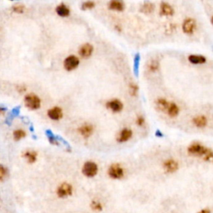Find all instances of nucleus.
I'll list each match as a JSON object with an SVG mask.
<instances>
[{"mask_svg":"<svg viewBox=\"0 0 213 213\" xmlns=\"http://www.w3.org/2000/svg\"><path fill=\"white\" fill-rule=\"evenodd\" d=\"M79 65V59L74 55H71L64 60V68L66 70L72 71Z\"/></svg>","mask_w":213,"mask_h":213,"instance_id":"6e6552de","label":"nucleus"},{"mask_svg":"<svg viewBox=\"0 0 213 213\" xmlns=\"http://www.w3.org/2000/svg\"><path fill=\"white\" fill-rule=\"evenodd\" d=\"M91 208H92L93 211H101L103 210V206H102V204H101L99 202H97V201H92V203H91Z\"/></svg>","mask_w":213,"mask_h":213,"instance_id":"a878e982","label":"nucleus"},{"mask_svg":"<svg viewBox=\"0 0 213 213\" xmlns=\"http://www.w3.org/2000/svg\"><path fill=\"white\" fill-rule=\"evenodd\" d=\"M192 122L196 127H199V128H203V127L207 126L208 121L207 117L204 116V115H198L192 119Z\"/></svg>","mask_w":213,"mask_h":213,"instance_id":"ddd939ff","label":"nucleus"},{"mask_svg":"<svg viewBox=\"0 0 213 213\" xmlns=\"http://www.w3.org/2000/svg\"><path fill=\"white\" fill-rule=\"evenodd\" d=\"M8 175V170L6 169L5 167L0 165V181H3Z\"/></svg>","mask_w":213,"mask_h":213,"instance_id":"bb28decb","label":"nucleus"},{"mask_svg":"<svg viewBox=\"0 0 213 213\" xmlns=\"http://www.w3.org/2000/svg\"><path fill=\"white\" fill-rule=\"evenodd\" d=\"M197 28V23L193 19H186L183 22L182 30L186 34H192L195 32Z\"/></svg>","mask_w":213,"mask_h":213,"instance_id":"0eeeda50","label":"nucleus"},{"mask_svg":"<svg viewBox=\"0 0 213 213\" xmlns=\"http://www.w3.org/2000/svg\"><path fill=\"white\" fill-rule=\"evenodd\" d=\"M14 11H15L16 13H19V14H22L23 11H24V7L23 5H18L14 6Z\"/></svg>","mask_w":213,"mask_h":213,"instance_id":"7c9ffc66","label":"nucleus"},{"mask_svg":"<svg viewBox=\"0 0 213 213\" xmlns=\"http://www.w3.org/2000/svg\"><path fill=\"white\" fill-rule=\"evenodd\" d=\"M124 169L118 163H114L111 165L108 170V174L111 178L113 179H121L124 177Z\"/></svg>","mask_w":213,"mask_h":213,"instance_id":"f03ea898","label":"nucleus"},{"mask_svg":"<svg viewBox=\"0 0 213 213\" xmlns=\"http://www.w3.org/2000/svg\"><path fill=\"white\" fill-rule=\"evenodd\" d=\"M56 12H57V14L61 17H68V15L70 14V10H69V8L65 5V4H63V3L58 6L57 8H56Z\"/></svg>","mask_w":213,"mask_h":213,"instance_id":"aec40b11","label":"nucleus"},{"mask_svg":"<svg viewBox=\"0 0 213 213\" xmlns=\"http://www.w3.org/2000/svg\"><path fill=\"white\" fill-rule=\"evenodd\" d=\"M198 213H211V211L208 208H206V209H202V211H200Z\"/></svg>","mask_w":213,"mask_h":213,"instance_id":"473e14b6","label":"nucleus"},{"mask_svg":"<svg viewBox=\"0 0 213 213\" xmlns=\"http://www.w3.org/2000/svg\"><path fill=\"white\" fill-rule=\"evenodd\" d=\"M95 3L92 2V1H87V2H84L83 4H82V8L83 9H91V8H94Z\"/></svg>","mask_w":213,"mask_h":213,"instance_id":"cd10ccee","label":"nucleus"},{"mask_svg":"<svg viewBox=\"0 0 213 213\" xmlns=\"http://www.w3.org/2000/svg\"><path fill=\"white\" fill-rule=\"evenodd\" d=\"M108 8L114 11H123L125 8V4L121 1L113 0L108 3Z\"/></svg>","mask_w":213,"mask_h":213,"instance_id":"f3484780","label":"nucleus"},{"mask_svg":"<svg viewBox=\"0 0 213 213\" xmlns=\"http://www.w3.org/2000/svg\"><path fill=\"white\" fill-rule=\"evenodd\" d=\"M179 111H180L179 110V107L175 103H170L169 107L167 108V113L171 117H175L179 113Z\"/></svg>","mask_w":213,"mask_h":213,"instance_id":"a211bd4d","label":"nucleus"},{"mask_svg":"<svg viewBox=\"0 0 213 213\" xmlns=\"http://www.w3.org/2000/svg\"><path fill=\"white\" fill-rule=\"evenodd\" d=\"M138 90V87L136 84H131V85H130V92H131V94H132V96H135V95L137 94Z\"/></svg>","mask_w":213,"mask_h":213,"instance_id":"c756f323","label":"nucleus"},{"mask_svg":"<svg viewBox=\"0 0 213 213\" xmlns=\"http://www.w3.org/2000/svg\"><path fill=\"white\" fill-rule=\"evenodd\" d=\"M93 126L91 124H84L78 128V132L83 138H88L93 132Z\"/></svg>","mask_w":213,"mask_h":213,"instance_id":"9b49d317","label":"nucleus"},{"mask_svg":"<svg viewBox=\"0 0 213 213\" xmlns=\"http://www.w3.org/2000/svg\"><path fill=\"white\" fill-rule=\"evenodd\" d=\"M48 115L53 120H59L62 118V111L60 108L55 107V108H51L48 113Z\"/></svg>","mask_w":213,"mask_h":213,"instance_id":"2eb2a0df","label":"nucleus"},{"mask_svg":"<svg viewBox=\"0 0 213 213\" xmlns=\"http://www.w3.org/2000/svg\"><path fill=\"white\" fill-rule=\"evenodd\" d=\"M93 52V47L90 43H85L79 49V54L83 58H89Z\"/></svg>","mask_w":213,"mask_h":213,"instance_id":"f8f14e48","label":"nucleus"},{"mask_svg":"<svg viewBox=\"0 0 213 213\" xmlns=\"http://www.w3.org/2000/svg\"><path fill=\"white\" fill-rule=\"evenodd\" d=\"M154 10V4L151 3H145L141 7V11L145 14H150Z\"/></svg>","mask_w":213,"mask_h":213,"instance_id":"4be33fe9","label":"nucleus"},{"mask_svg":"<svg viewBox=\"0 0 213 213\" xmlns=\"http://www.w3.org/2000/svg\"><path fill=\"white\" fill-rule=\"evenodd\" d=\"M97 172H98V167L95 162L88 161L84 163L83 167V173L84 176H86L87 177H93L97 175Z\"/></svg>","mask_w":213,"mask_h":213,"instance_id":"20e7f679","label":"nucleus"},{"mask_svg":"<svg viewBox=\"0 0 213 213\" xmlns=\"http://www.w3.org/2000/svg\"><path fill=\"white\" fill-rule=\"evenodd\" d=\"M19 111H20V108H19V107H16V108H14V109L12 110V112H11V115H10V117H9L8 120H9V121H11L10 119H12L13 117H14L18 116V115L19 114Z\"/></svg>","mask_w":213,"mask_h":213,"instance_id":"c85d7f7f","label":"nucleus"},{"mask_svg":"<svg viewBox=\"0 0 213 213\" xmlns=\"http://www.w3.org/2000/svg\"><path fill=\"white\" fill-rule=\"evenodd\" d=\"M5 110H6V109L4 108H2V107H0V113H4V112H5Z\"/></svg>","mask_w":213,"mask_h":213,"instance_id":"72a5a7b5","label":"nucleus"},{"mask_svg":"<svg viewBox=\"0 0 213 213\" xmlns=\"http://www.w3.org/2000/svg\"><path fill=\"white\" fill-rule=\"evenodd\" d=\"M189 155L202 157L206 162H213V151L200 143H193L187 148Z\"/></svg>","mask_w":213,"mask_h":213,"instance_id":"f257e3e1","label":"nucleus"},{"mask_svg":"<svg viewBox=\"0 0 213 213\" xmlns=\"http://www.w3.org/2000/svg\"><path fill=\"white\" fill-rule=\"evenodd\" d=\"M24 157L30 163H33L37 159V153L35 151H26L24 153Z\"/></svg>","mask_w":213,"mask_h":213,"instance_id":"5701e85b","label":"nucleus"},{"mask_svg":"<svg viewBox=\"0 0 213 213\" xmlns=\"http://www.w3.org/2000/svg\"><path fill=\"white\" fill-rule=\"evenodd\" d=\"M189 62H192V64H203L207 62V58L202 55H196L192 54L188 57Z\"/></svg>","mask_w":213,"mask_h":213,"instance_id":"dca6fc26","label":"nucleus"},{"mask_svg":"<svg viewBox=\"0 0 213 213\" xmlns=\"http://www.w3.org/2000/svg\"><path fill=\"white\" fill-rule=\"evenodd\" d=\"M159 62L157 60L152 59L151 60V62H149L147 68H148V70L150 72H151V73H155V72H156V71L159 69Z\"/></svg>","mask_w":213,"mask_h":213,"instance_id":"412c9836","label":"nucleus"},{"mask_svg":"<svg viewBox=\"0 0 213 213\" xmlns=\"http://www.w3.org/2000/svg\"><path fill=\"white\" fill-rule=\"evenodd\" d=\"M211 23H212V24H213V17H212V18H211Z\"/></svg>","mask_w":213,"mask_h":213,"instance_id":"f704fd0d","label":"nucleus"},{"mask_svg":"<svg viewBox=\"0 0 213 213\" xmlns=\"http://www.w3.org/2000/svg\"><path fill=\"white\" fill-rule=\"evenodd\" d=\"M136 122H137V124H138V126H143V125L144 124V122H145V119H144L143 117H138V118H137Z\"/></svg>","mask_w":213,"mask_h":213,"instance_id":"2f4dec72","label":"nucleus"},{"mask_svg":"<svg viewBox=\"0 0 213 213\" xmlns=\"http://www.w3.org/2000/svg\"><path fill=\"white\" fill-rule=\"evenodd\" d=\"M106 107L113 113H120L123 109V104L119 99H112L106 103Z\"/></svg>","mask_w":213,"mask_h":213,"instance_id":"423d86ee","label":"nucleus"},{"mask_svg":"<svg viewBox=\"0 0 213 213\" xmlns=\"http://www.w3.org/2000/svg\"><path fill=\"white\" fill-rule=\"evenodd\" d=\"M156 104L157 108H158L160 111L167 113V108L169 107L170 103H169L167 99H165V98H158V99L156 101Z\"/></svg>","mask_w":213,"mask_h":213,"instance_id":"6ab92c4d","label":"nucleus"},{"mask_svg":"<svg viewBox=\"0 0 213 213\" xmlns=\"http://www.w3.org/2000/svg\"><path fill=\"white\" fill-rule=\"evenodd\" d=\"M163 168L167 173H173L177 172L179 168L178 162L174 159H167L163 163Z\"/></svg>","mask_w":213,"mask_h":213,"instance_id":"1a4fd4ad","label":"nucleus"},{"mask_svg":"<svg viewBox=\"0 0 213 213\" xmlns=\"http://www.w3.org/2000/svg\"><path fill=\"white\" fill-rule=\"evenodd\" d=\"M160 14L163 16H171L174 14V9L169 3L162 2L160 5Z\"/></svg>","mask_w":213,"mask_h":213,"instance_id":"4468645a","label":"nucleus"},{"mask_svg":"<svg viewBox=\"0 0 213 213\" xmlns=\"http://www.w3.org/2000/svg\"><path fill=\"white\" fill-rule=\"evenodd\" d=\"M25 135H26V133H25L24 131H23V130H16L15 132H14V139L17 141L20 140V139H22V138H23L25 137Z\"/></svg>","mask_w":213,"mask_h":213,"instance_id":"393cba45","label":"nucleus"},{"mask_svg":"<svg viewBox=\"0 0 213 213\" xmlns=\"http://www.w3.org/2000/svg\"><path fill=\"white\" fill-rule=\"evenodd\" d=\"M24 103L25 105L30 109H32V110L38 109V108H40L41 105V101L39 99V97L37 95L33 94V93L26 95V97L24 98Z\"/></svg>","mask_w":213,"mask_h":213,"instance_id":"7ed1b4c3","label":"nucleus"},{"mask_svg":"<svg viewBox=\"0 0 213 213\" xmlns=\"http://www.w3.org/2000/svg\"><path fill=\"white\" fill-rule=\"evenodd\" d=\"M46 135L49 138V142L52 143V144H54V145H58V137L54 136V134L52 132L51 130H47L46 131Z\"/></svg>","mask_w":213,"mask_h":213,"instance_id":"b1692460","label":"nucleus"},{"mask_svg":"<svg viewBox=\"0 0 213 213\" xmlns=\"http://www.w3.org/2000/svg\"><path fill=\"white\" fill-rule=\"evenodd\" d=\"M73 191L72 185L65 182L58 186V188L57 189V195L60 198H66L73 194Z\"/></svg>","mask_w":213,"mask_h":213,"instance_id":"39448f33","label":"nucleus"},{"mask_svg":"<svg viewBox=\"0 0 213 213\" xmlns=\"http://www.w3.org/2000/svg\"><path fill=\"white\" fill-rule=\"evenodd\" d=\"M132 137V131L129 128H123L118 133L117 140L119 143H126Z\"/></svg>","mask_w":213,"mask_h":213,"instance_id":"9d476101","label":"nucleus"}]
</instances>
